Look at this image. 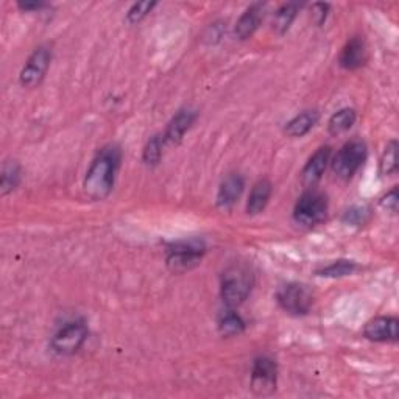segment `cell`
Here are the masks:
<instances>
[{
	"mask_svg": "<svg viewBox=\"0 0 399 399\" xmlns=\"http://www.w3.org/2000/svg\"><path fill=\"white\" fill-rule=\"evenodd\" d=\"M121 159V148L116 143H109V146L103 147L97 153L83 181L84 192H86L89 198L105 200L109 197V193L114 189Z\"/></svg>",
	"mask_w": 399,
	"mask_h": 399,
	"instance_id": "1",
	"label": "cell"
},
{
	"mask_svg": "<svg viewBox=\"0 0 399 399\" xmlns=\"http://www.w3.org/2000/svg\"><path fill=\"white\" fill-rule=\"evenodd\" d=\"M253 288V275L248 267L231 266L225 270L220 286V295L229 309L237 308L248 298Z\"/></svg>",
	"mask_w": 399,
	"mask_h": 399,
	"instance_id": "2",
	"label": "cell"
},
{
	"mask_svg": "<svg viewBox=\"0 0 399 399\" xmlns=\"http://www.w3.org/2000/svg\"><path fill=\"white\" fill-rule=\"evenodd\" d=\"M328 216V198L318 191H308L298 198L293 209V220L303 228H315Z\"/></svg>",
	"mask_w": 399,
	"mask_h": 399,
	"instance_id": "3",
	"label": "cell"
},
{
	"mask_svg": "<svg viewBox=\"0 0 399 399\" xmlns=\"http://www.w3.org/2000/svg\"><path fill=\"white\" fill-rule=\"evenodd\" d=\"M368 150L367 143L362 141H350L337 151L333 163V172L340 180H351V178L359 172V168L363 166L365 159H367Z\"/></svg>",
	"mask_w": 399,
	"mask_h": 399,
	"instance_id": "4",
	"label": "cell"
},
{
	"mask_svg": "<svg viewBox=\"0 0 399 399\" xmlns=\"http://www.w3.org/2000/svg\"><path fill=\"white\" fill-rule=\"evenodd\" d=\"M88 334V326L83 320L67 321L54 334L50 346L59 355H72L86 342Z\"/></svg>",
	"mask_w": 399,
	"mask_h": 399,
	"instance_id": "5",
	"label": "cell"
},
{
	"mask_svg": "<svg viewBox=\"0 0 399 399\" xmlns=\"http://www.w3.org/2000/svg\"><path fill=\"white\" fill-rule=\"evenodd\" d=\"M206 247L200 241H183L167 250V266L176 273H183L200 264Z\"/></svg>",
	"mask_w": 399,
	"mask_h": 399,
	"instance_id": "6",
	"label": "cell"
},
{
	"mask_svg": "<svg viewBox=\"0 0 399 399\" xmlns=\"http://www.w3.org/2000/svg\"><path fill=\"white\" fill-rule=\"evenodd\" d=\"M281 308L292 315H305L313 304V295L310 288L300 283H292L279 288L276 295Z\"/></svg>",
	"mask_w": 399,
	"mask_h": 399,
	"instance_id": "7",
	"label": "cell"
},
{
	"mask_svg": "<svg viewBox=\"0 0 399 399\" xmlns=\"http://www.w3.org/2000/svg\"><path fill=\"white\" fill-rule=\"evenodd\" d=\"M52 61V49L49 46H39L25 63L19 75V81L24 88H36L44 80L47 69Z\"/></svg>",
	"mask_w": 399,
	"mask_h": 399,
	"instance_id": "8",
	"label": "cell"
},
{
	"mask_svg": "<svg viewBox=\"0 0 399 399\" xmlns=\"http://www.w3.org/2000/svg\"><path fill=\"white\" fill-rule=\"evenodd\" d=\"M278 367L273 359L262 355L253 363L251 390L258 396H268L276 390Z\"/></svg>",
	"mask_w": 399,
	"mask_h": 399,
	"instance_id": "9",
	"label": "cell"
},
{
	"mask_svg": "<svg viewBox=\"0 0 399 399\" xmlns=\"http://www.w3.org/2000/svg\"><path fill=\"white\" fill-rule=\"evenodd\" d=\"M398 325L396 317H376L365 325L363 335L371 342H396Z\"/></svg>",
	"mask_w": 399,
	"mask_h": 399,
	"instance_id": "10",
	"label": "cell"
},
{
	"mask_svg": "<svg viewBox=\"0 0 399 399\" xmlns=\"http://www.w3.org/2000/svg\"><path fill=\"white\" fill-rule=\"evenodd\" d=\"M330 155H333V150L330 147H320L313 155L309 158L308 163H305L304 168H303V183L305 186H315L321 176H323L326 167L330 161Z\"/></svg>",
	"mask_w": 399,
	"mask_h": 399,
	"instance_id": "11",
	"label": "cell"
},
{
	"mask_svg": "<svg viewBox=\"0 0 399 399\" xmlns=\"http://www.w3.org/2000/svg\"><path fill=\"white\" fill-rule=\"evenodd\" d=\"M195 118H197V111L191 108H184L178 111L171 122L167 125V130L163 134L166 143H180L184 138V134L191 130Z\"/></svg>",
	"mask_w": 399,
	"mask_h": 399,
	"instance_id": "12",
	"label": "cell"
},
{
	"mask_svg": "<svg viewBox=\"0 0 399 399\" xmlns=\"http://www.w3.org/2000/svg\"><path fill=\"white\" fill-rule=\"evenodd\" d=\"M367 44H365V41L360 36H354L342 49L338 63L346 71H355L367 63Z\"/></svg>",
	"mask_w": 399,
	"mask_h": 399,
	"instance_id": "13",
	"label": "cell"
},
{
	"mask_svg": "<svg viewBox=\"0 0 399 399\" xmlns=\"http://www.w3.org/2000/svg\"><path fill=\"white\" fill-rule=\"evenodd\" d=\"M245 188L243 178L239 173L228 175L222 181L217 192V205L222 209H231L237 200L241 198V195Z\"/></svg>",
	"mask_w": 399,
	"mask_h": 399,
	"instance_id": "14",
	"label": "cell"
},
{
	"mask_svg": "<svg viewBox=\"0 0 399 399\" xmlns=\"http://www.w3.org/2000/svg\"><path fill=\"white\" fill-rule=\"evenodd\" d=\"M261 13H262V6L259 4H254L248 8V10H245V13L241 16L239 21L236 24V36L242 41L251 38L253 33L259 27Z\"/></svg>",
	"mask_w": 399,
	"mask_h": 399,
	"instance_id": "15",
	"label": "cell"
},
{
	"mask_svg": "<svg viewBox=\"0 0 399 399\" xmlns=\"http://www.w3.org/2000/svg\"><path fill=\"white\" fill-rule=\"evenodd\" d=\"M271 197V183L268 180H261L253 186L250 198L247 203V212L250 216H258L268 205Z\"/></svg>",
	"mask_w": 399,
	"mask_h": 399,
	"instance_id": "16",
	"label": "cell"
},
{
	"mask_svg": "<svg viewBox=\"0 0 399 399\" xmlns=\"http://www.w3.org/2000/svg\"><path fill=\"white\" fill-rule=\"evenodd\" d=\"M318 113L315 109H308V111H303L301 114L295 116L291 122L286 126V133L291 136V138H303V136L308 134L313 126L318 122Z\"/></svg>",
	"mask_w": 399,
	"mask_h": 399,
	"instance_id": "17",
	"label": "cell"
},
{
	"mask_svg": "<svg viewBox=\"0 0 399 399\" xmlns=\"http://www.w3.org/2000/svg\"><path fill=\"white\" fill-rule=\"evenodd\" d=\"M245 321L236 310L229 309L218 318V330L223 337H234L243 333Z\"/></svg>",
	"mask_w": 399,
	"mask_h": 399,
	"instance_id": "18",
	"label": "cell"
},
{
	"mask_svg": "<svg viewBox=\"0 0 399 399\" xmlns=\"http://www.w3.org/2000/svg\"><path fill=\"white\" fill-rule=\"evenodd\" d=\"M355 118H358V114H355L353 108H343L340 111L330 116L328 122V130L330 134H342L353 128Z\"/></svg>",
	"mask_w": 399,
	"mask_h": 399,
	"instance_id": "19",
	"label": "cell"
},
{
	"mask_svg": "<svg viewBox=\"0 0 399 399\" xmlns=\"http://www.w3.org/2000/svg\"><path fill=\"white\" fill-rule=\"evenodd\" d=\"M301 8L300 4H284L275 14V30L283 35L288 29H291L292 22L295 21L296 14H298V10Z\"/></svg>",
	"mask_w": 399,
	"mask_h": 399,
	"instance_id": "20",
	"label": "cell"
},
{
	"mask_svg": "<svg viewBox=\"0 0 399 399\" xmlns=\"http://www.w3.org/2000/svg\"><path fill=\"white\" fill-rule=\"evenodd\" d=\"M21 181V167L16 163H6L4 166L2 176H0V193L8 195L13 192Z\"/></svg>",
	"mask_w": 399,
	"mask_h": 399,
	"instance_id": "21",
	"label": "cell"
},
{
	"mask_svg": "<svg viewBox=\"0 0 399 399\" xmlns=\"http://www.w3.org/2000/svg\"><path fill=\"white\" fill-rule=\"evenodd\" d=\"M396 168H398V142L390 141L387 143L384 153H382L379 172L382 176H390L396 172Z\"/></svg>",
	"mask_w": 399,
	"mask_h": 399,
	"instance_id": "22",
	"label": "cell"
},
{
	"mask_svg": "<svg viewBox=\"0 0 399 399\" xmlns=\"http://www.w3.org/2000/svg\"><path fill=\"white\" fill-rule=\"evenodd\" d=\"M166 146V141L163 134L153 136V138L147 142L146 148H143V163L147 166H156L161 158H163V148Z\"/></svg>",
	"mask_w": 399,
	"mask_h": 399,
	"instance_id": "23",
	"label": "cell"
},
{
	"mask_svg": "<svg viewBox=\"0 0 399 399\" xmlns=\"http://www.w3.org/2000/svg\"><path fill=\"white\" fill-rule=\"evenodd\" d=\"M358 268H359L358 264L353 261H335L330 266L325 267L323 270H320L318 275L326 278H342V276L353 275Z\"/></svg>",
	"mask_w": 399,
	"mask_h": 399,
	"instance_id": "24",
	"label": "cell"
},
{
	"mask_svg": "<svg viewBox=\"0 0 399 399\" xmlns=\"http://www.w3.org/2000/svg\"><path fill=\"white\" fill-rule=\"evenodd\" d=\"M156 6V2H138L134 4L128 13H126V22L128 24H138Z\"/></svg>",
	"mask_w": 399,
	"mask_h": 399,
	"instance_id": "25",
	"label": "cell"
},
{
	"mask_svg": "<svg viewBox=\"0 0 399 399\" xmlns=\"http://www.w3.org/2000/svg\"><path fill=\"white\" fill-rule=\"evenodd\" d=\"M343 220L346 223L360 226L368 220V209L367 208H351L345 212Z\"/></svg>",
	"mask_w": 399,
	"mask_h": 399,
	"instance_id": "26",
	"label": "cell"
},
{
	"mask_svg": "<svg viewBox=\"0 0 399 399\" xmlns=\"http://www.w3.org/2000/svg\"><path fill=\"white\" fill-rule=\"evenodd\" d=\"M398 189L393 188L390 192H387V195L380 198V205L384 206L387 211H392L396 212L398 211Z\"/></svg>",
	"mask_w": 399,
	"mask_h": 399,
	"instance_id": "27",
	"label": "cell"
},
{
	"mask_svg": "<svg viewBox=\"0 0 399 399\" xmlns=\"http://www.w3.org/2000/svg\"><path fill=\"white\" fill-rule=\"evenodd\" d=\"M328 11H329L328 4H315L312 6V16H313V21H315L317 25H321L326 21Z\"/></svg>",
	"mask_w": 399,
	"mask_h": 399,
	"instance_id": "28",
	"label": "cell"
},
{
	"mask_svg": "<svg viewBox=\"0 0 399 399\" xmlns=\"http://www.w3.org/2000/svg\"><path fill=\"white\" fill-rule=\"evenodd\" d=\"M46 4L44 2H21L19 8L22 11H39L41 8H44Z\"/></svg>",
	"mask_w": 399,
	"mask_h": 399,
	"instance_id": "29",
	"label": "cell"
}]
</instances>
